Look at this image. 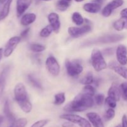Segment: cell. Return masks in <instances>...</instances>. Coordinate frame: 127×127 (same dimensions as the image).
<instances>
[{
  "label": "cell",
  "instance_id": "obj_1",
  "mask_svg": "<svg viewBox=\"0 0 127 127\" xmlns=\"http://www.w3.org/2000/svg\"><path fill=\"white\" fill-rule=\"evenodd\" d=\"M94 104V100L93 97L81 93L72 101L67 104L64 107L63 110L69 113L81 112L91 108Z\"/></svg>",
  "mask_w": 127,
  "mask_h": 127
},
{
  "label": "cell",
  "instance_id": "obj_2",
  "mask_svg": "<svg viewBox=\"0 0 127 127\" xmlns=\"http://www.w3.org/2000/svg\"><path fill=\"white\" fill-rule=\"evenodd\" d=\"M14 95L16 102L21 110L26 114H29L32 110V105L29 99V95L24 84L19 83L15 86Z\"/></svg>",
  "mask_w": 127,
  "mask_h": 127
},
{
  "label": "cell",
  "instance_id": "obj_3",
  "mask_svg": "<svg viewBox=\"0 0 127 127\" xmlns=\"http://www.w3.org/2000/svg\"><path fill=\"white\" fill-rule=\"evenodd\" d=\"M91 62L92 66L97 72L101 71L107 67L102 53L98 49H94L92 51Z\"/></svg>",
  "mask_w": 127,
  "mask_h": 127
},
{
  "label": "cell",
  "instance_id": "obj_4",
  "mask_svg": "<svg viewBox=\"0 0 127 127\" xmlns=\"http://www.w3.org/2000/svg\"><path fill=\"white\" fill-rule=\"evenodd\" d=\"M65 66L67 73L71 77H77L83 71V66L78 60L72 61L66 60Z\"/></svg>",
  "mask_w": 127,
  "mask_h": 127
},
{
  "label": "cell",
  "instance_id": "obj_5",
  "mask_svg": "<svg viewBox=\"0 0 127 127\" xmlns=\"http://www.w3.org/2000/svg\"><path fill=\"white\" fill-rule=\"evenodd\" d=\"M60 118L63 120L69 121L74 124L79 125L80 127H92L89 120L82 117L80 115L73 114H65L61 115Z\"/></svg>",
  "mask_w": 127,
  "mask_h": 127
},
{
  "label": "cell",
  "instance_id": "obj_6",
  "mask_svg": "<svg viewBox=\"0 0 127 127\" xmlns=\"http://www.w3.org/2000/svg\"><path fill=\"white\" fill-rule=\"evenodd\" d=\"M45 65L48 71L52 76H57L59 75L60 72V66L57 60L53 56L48 57L46 60Z\"/></svg>",
  "mask_w": 127,
  "mask_h": 127
},
{
  "label": "cell",
  "instance_id": "obj_7",
  "mask_svg": "<svg viewBox=\"0 0 127 127\" xmlns=\"http://www.w3.org/2000/svg\"><path fill=\"white\" fill-rule=\"evenodd\" d=\"M91 27L89 25H85L83 27H70L68 29V32L70 36L74 38L81 37L91 31Z\"/></svg>",
  "mask_w": 127,
  "mask_h": 127
},
{
  "label": "cell",
  "instance_id": "obj_8",
  "mask_svg": "<svg viewBox=\"0 0 127 127\" xmlns=\"http://www.w3.org/2000/svg\"><path fill=\"white\" fill-rule=\"evenodd\" d=\"M21 37H18V36H14L9 38L6 43L4 50V55L5 57L7 58L12 55L17 45L21 42Z\"/></svg>",
  "mask_w": 127,
  "mask_h": 127
},
{
  "label": "cell",
  "instance_id": "obj_9",
  "mask_svg": "<svg viewBox=\"0 0 127 127\" xmlns=\"http://www.w3.org/2000/svg\"><path fill=\"white\" fill-rule=\"evenodd\" d=\"M124 0H112L104 7L102 11V14L105 17H109L112 14L113 11L121 7L124 4Z\"/></svg>",
  "mask_w": 127,
  "mask_h": 127
},
{
  "label": "cell",
  "instance_id": "obj_10",
  "mask_svg": "<svg viewBox=\"0 0 127 127\" xmlns=\"http://www.w3.org/2000/svg\"><path fill=\"white\" fill-rule=\"evenodd\" d=\"M124 38L123 35L120 34H112V35H105L102 36L99 38H97L92 43H109L117 42L119 41L122 40Z\"/></svg>",
  "mask_w": 127,
  "mask_h": 127
},
{
  "label": "cell",
  "instance_id": "obj_11",
  "mask_svg": "<svg viewBox=\"0 0 127 127\" xmlns=\"http://www.w3.org/2000/svg\"><path fill=\"white\" fill-rule=\"evenodd\" d=\"M116 57L118 62L123 66L127 64V48L125 46L120 45L116 50Z\"/></svg>",
  "mask_w": 127,
  "mask_h": 127
},
{
  "label": "cell",
  "instance_id": "obj_12",
  "mask_svg": "<svg viewBox=\"0 0 127 127\" xmlns=\"http://www.w3.org/2000/svg\"><path fill=\"white\" fill-rule=\"evenodd\" d=\"M48 21L53 28V32L58 33L61 27L59 15L56 12H51L48 16Z\"/></svg>",
  "mask_w": 127,
  "mask_h": 127
},
{
  "label": "cell",
  "instance_id": "obj_13",
  "mask_svg": "<svg viewBox=\"0 0 127 127\" xmlns=\"http://www.w3.org/2000/svg\"><path fill=\"white\" fill-rule=\"evenodd\" d=\"M32 0H17L16 12L18 17H21L32 4Z\"/></svg>",
  "mask_w": 127,
  "mask_h": 127
},
{
  "label": "cell",
  "instance_id": "obj_14",
  "mask_svg": "<svg viewBox=\"0 0 127 127\" xmlns=\"http://www.w3.org/2000/svg\"><path fill=\"white\" fill-rule=\"evenodd\" d=\"M88 120L94 127H105L102 119L95 112H89L86 114Z\"/></svg>",
  "mask_w": 127,
  "mask_h": 127
},
{
  "label": "cell",
  "instance_id": "obj_15",
  "mask_svg": "<svg viewBox=\"0 0 127 127\" xmlns=\"http://www.w3.org/2000/svg\"><path fill=\"white\" fill-rule=\"evenodd\" d=\"M109 67L111 69H113L117 74H119L120 76L124 79H127V68L121 64H117L115 62H111L109 64Z\"/></svg>",
  "mask_w": 127,
  "mask_h": 127
},
{
  "label": "cell",
  "instance_id": "obj_16",
  "mask_svg": "<svg viewBox=\"0 0 127 127\" xmlns=\"http://www.w3.org/2000/svg\"><path fill=\"white\" fill-rule=\"evenodd\" d=\"M9 72V67L7 66L4 68L0 73V102L2 99V95H3Z\"/></svg>",
  "mask_w": 127,
  "mask_h": 127
},
{
  "label": "cell",
  "instance_id": "obj_17",
  "mask_svg": "<svg viewBox=\"0 0 127 127\" xmlns=\"http://www.w3.org/2000/svg\"><path fill=\"white\" fill-rule=\"evenodd\" d=\"M102 8V5L96 2H87L83 6V9L89 13L95 14L99 12Z\"/></svg>",
  "mask_w": 127,
  "mask_h": 127
},
{
  "label": "cell",
  "instance_id": "obj_18",
  "mask_svg": "<svg viewBox=\"0 0 127 127\" xmlns=\"http://www.w3.org/2000/svg\"><path fill=\"white\" fill-rule=\"evenodd\" d=\"M108 96L113 98L117 101H119L122 96L120 87L116 84H112L108 91Z\"/></svg>",
  "mask_w": 127,
  "mask_h": 127
},
{
  "label": "cell",
  "instance_id": "obj_19",
  "mask_svg": "<svg viewBox=\"0 0 127 127\" xmlns=\"http://www.w3.org/2000/svg\"><path fill=\"white\" fill-rule=\"evenodd\" d=\"M37 19V16L34 13H27L24 15L21 19V24L22 26H28L33 23Z\"/></svg>",
  "mask_w": 127,
  "mask_h": 127
},
{
  "label": "cell",
  "instance_id": "obj_20",
  "mask_svg": "<svg viewBox=\"0 0 127 127\" xmlns=\"http://www.w3.org/2000/svg\"><path fill=\"white\" fill-rule=\"evenodd\" d=\"M113 27L116 31H122L127 29V16H122L113 24Z\"/></svg>",
  "mask_w": 127,
  "mask_h": 127
},
{
  "label": "cell",
  "instance_id": "obj_21",
  "mask_svg": "<svg viewBox=\"0 0 127 127\" xmlns=\"http://www.w3.org/2000/svg\"><path fill=\"white\" fill-rule=\"evenodd\" d=\"M12 2V0H7L2 6V9L0 11V21H2L5 18L8 16L10 11V7H11V3Z\"/></svg>",
  "mask_w": 127,
  "mask_h": 127
},
{
  "label": "cell",
  "instance_id": "obj_22",
  "mask_svg": "<svg viewBox=\"0 0 127 127\" xmlns=\"http://www.w3.org/2000/svg\"><path fill=\"white\" fill-rule=\"evenodd\" d=\"M4 114L5 116L7 118V120L10 122L12 123L14 120H16L14 114H12V112L11 111L9 107V104L8 100H6L5 101L4 104V109H3Z\"/></svg>",
  "mask_w": 127,
  "mask_h": 127
},
{
  "label": "cell",
  "instance_id": "obj_23",
  "mask_svg": "<svg viewBox=\"0 0 127 127\" xmlns=\"http://www.w3.org/2000/svg\"><path fill=\"white\" fill-rule=\"evenodd\" d=\"M72 0H59L57 3V8L60 11H65L70 6Z\"/></svg>",
  "mask_w": 127,
  "mask_h": 127
},
{
  "label": "cell",
  "instance_id": "obj_24",
  "mask_svg": "<svg viewBox=\"0 0 127 127\" xmlns=\"http://www.w3.org/2000/svg\"><path fill=\"white\" fill-rule=\"evenodd\" d=\"M71 19L72 21L78 26H82L84 22V18L82 16V15L78 12H73V14H72Z\"/></svg>",
  "mask_w": 127,
  "mask_h": 127
},
{
  "label": "cell",
  "instance_id": "obj_25",
  "mask_svg": "<svg viewBox=\"0 0 127 127\" xmlns=\"http://www.w3.org/2000/svg\"><path fill=\"white\" fill-rule=\"evenodd\" d=\"M27 119L26 118H20L14 120L9 127H26L27 125Z\"/></svg>",
  "mask_w": 127,
  "mask_h": 127
},
{
  "label": "cell",
  "instance_id": "obj_26",
  "mask_svg": "<svg viewBox=\"0 0 127 127\" xmlns=\"http://www.w3.org/2000/svg\"><path fill=\"white\" fill-rule=\"evenodd\" d=\"M54 104L57 105H62L66 100L65 94L64 93H60L55 94L54 97Z\"/></svg>",
  "mask_w": 127,
  "mask_h": 127
},
{
  "label": "cell",
  "instance_id": "obj_27",
  "mask_svg": "<svg viewBox=\"0 0 127 127\" xmlns=\"http://www.w3.org/2000/svg\"><path fill=\"white\" fill-rule=\"evenodd\" d=\"M94 78L91 73H88L84 77L80 80L81 84L83 85H89L94 83Z\"/></svg>",
  "mask_w": 127,
  "mask_h": 127
},
{
  "label": "cell",
  "instance_id": "obj_28",
  "mask_svg": "<svg viewBox=\"0 0 127 127\" xmlns=\"http://www.w3.org/2000/svg\"><path fill=\"white\" fill-rule=\"evenodd\" d=\"M53 31V28L50 25H47L45 27H43L40 32V36L43 38H46V37H49Z\"/></svg>",
  "mask_w": 127,
  "mask_h": 127
},
{
  "label": "cell",
  "instance_id": "obj_29",
  "mask_svg": "<svg viewBox=\"0 0 127 127\" xmlns=\"http://www.w3.org/2000/svg\"><path fill=\"white\" fill-rule=\"evenodd\" d=\"M29 49L33 52L40 53L45 50V47L39 43H32L30 45Z\"/></svg>",
  "mask_w": 127,
  "mask_h": 127
},
{
  "label": "cell",
  "instance_id": "obj_30",
  "mask_svg": "<svg viewBox=\"0 0 127 127\" xmlns=\"http://www.w3.org/2000/svg\"><path fill=\"white\" fill-rule=\"evenodd\" d=\"M82 93L84 94H87L88 95L93 97L95 94V89L94 88V86L91 85V84H89V85H85V86L83 88Z\"/></svg>",
  "mask_w": 127,
  "mask_h": 127
},
{
  "label": "cell",
  "instance_id": "obj_31",
  "mask_svg": "<svg viewBox=\"0 0 127 127\" xmlns=\"http://www.w3.org/2000/svg\"><path fill=\"white\" fill-rule=\"evenodd\" d=\"M115 116V111L114 110V109H112V108H109L107 110L105 111V114L104 115V119L106 121H110L114 119Z\"/></svg>",
  "mask_w": 127,
  "mask_h": 127
},
{
  "label": "cell",
  "instance_id": "obj_32",
  "mask_svg": "<svg viewBox=\"0 0 127 127\" xmlns=\"http://www.w3.org/2000/svg\"><path fill=\"white\" fill-rule=\"evenodd\" d=\"M27 78H28L29 81L30 82V83H31L33 87H35V88H37V89H42V84H41L38 81V80L36 79L34 77L32 76L31 74H29V75H28V76H27Z\"/></svg>",
  "mask_w": 127,
  "mask_h": 127
},
{
  "label": "cell",
  "instance_id": "obj_33",
  "mask_svg": "<svg viewBox=\"0 0 127 127\" xmlns=\"http://www.w3.org/2000/svg\"><path fill=\"white\" fill-rule=\"evenodd\" d=\"M117 100L110 97L108 96L105 99V104H106L107 106L109 108H112V109H115L117 107Z\"/></svg>",
  "mask_w": 127,
  "mask_h": 127
},
{
  "label": "cell",
  "instance_id": "obj_34",
  "mask_svg": "<svg viewBox=\"0 0 127 127\" xmlns=\"http://www.w3.org/2000/svg\"><path fill=\"white\" fill-rule=\"evenodd\" d=\"M121 95L123 99L127 101V83H123L120 85Z\"/></svg>",
  "mask_w": 127,
  "mask_h": 127
},
{
  "label": "cell",
  "instance_id": "obj_35",
  "mask_svg": "<svg viewBox=\"0 0 127 127\" xmlns=\"http://www.w3.org/2000/svg\"><path fill=\"white\" fill-rule=\"evenodd\" d=\"M50 120L48 119H42L33 123L31 127H44L48 124Z\"/></svg>",
  "mask_w": 127,
  "mask_h": 127
},
{
  "label": "cell",
  "instance_id": "obj_36",
  "mask_svg": "<svg viewBox=\"0 0 127 127\" xmlns=\"http://www.w3.org/2000/svg\"><path fill=\"white\" fill-rule=\"evenodd\" d=\"M105 98L104 97V95L102 94H99L95 96L94 102L97 105H102L105 102Z\"/></svg>",
  "mask_w": 127,
  "mask_h": 127
},
{
  "label": "cell",
  "instance_id": "obj_37",
  "mask_svg": "<svg viewBox=\"0 0 127 127\" xmlns=\"http://www.w3.org/2000/svg\"><path fill=\"white\" fill-rule=\"evenodd\" d=\"M30 32V28H27L25 30H24L21 33V35H20V37L21 38H25L28 36L29 33Z\"/></svg>",
  "mask_w": 127,
  "mask_h": 127
},
{
  "label": "cell",
  "instance_id": "obj_38",
  "mask_svg": "<svg viewBox=\"0 0 127 127\" xmlns=\"http://www.w3.org/2000/svg\"><path fill=\"white\" fill-rule=\"evenodd\" d=\"M121 127H127V116L124 115L122 119V125Z\"/></svg>",
  "mask_w": 127,
  "mask_h": 127
},
{
  "label": "cell",
  "instance_id": "obj_39",
  "mask_svg": "<svg viewBox=\"0 0 127 127\" xmlns=\"http://www.w3.org/2000/svg\"><path fill=\"white\" fill-rule=\"evenodd\" d=\"M74 124H73V123L69 121H67L66 122L63 123V124H62V127H74Z\"/></svg>",
  "mask_w": 127,
  "mask_h": 127
},
{
  "label": "cell",
  "instance_id": "obj_40",
  "mask_svg": "<svg viewBox=\"0 0 127 127\" xmlns=\"http://www.w3.org/2000/svg\"><path fill=\"white\" fill-rule=\"evenodd\" d=\"M105 1H106V0H93V1H92V2H96V3L99 4H100V5H102L105 2Z\"/></svg>",
  "mask_w": 127,
  "mask_h": 127
},
{
  "label": "cell",
  "instance_id": "obj_41",
  "mask_svg": "<svg viewBox=\"0 0 127 127\" xmlns=\"http://www.w3.org/2000/svg\"><path fill=\"white\" fill-rule=\"evenodd\" d=\"M120 14L122 16H127V8H125L122 10Z\"/></svg>",
  "mask_w": 127,
  "mask_h": 127
},
{
  "label": "cell",
  "instance_id": "obj_42",
  "mask_svg": "<svg viewBox=\"0 0 127 127\" xmlns=\"http://www.w3.org/2000/svg\"><path fill=\"white\" fill-rule=\"evenodd\" d=\"M4 54V51L2 48H0V62H1V60L2 58V55Z\"/></svg>",
  "mask_w": 127,
  "mask_h": 127
},
{
  "label": "cell",
  "instance_id": "obj_43",
  "mask_svg": "<svg viewBox=\"0 0 127 127\" xmlns=\"http://www.w3.org/2000/svg\"><path fill=\"white\" fill-rule=\"evenodd\" d=\"M3 120H4V117L2 116V115H0V126H1V125L2 124V123L3 122Z\"/></svg>",
  "mask_w": 127,
  "mask_h": 127
},
{
  "label": "cell",
  "instance_id": "obj_44",
  "mask_svg": "<svg viewBox=\"0 0 127 127\" xmlns=\"http://www.w3.org/2000/svg\"><path fill=\"white\" fill-rule=\"evenodd\" d=\"M7 0H0V4H4Z\"/></svg>",
  "mask_w": 127,
  "mask_h": 127
},
{
  "label": "cell",
  "instance_id": "obj_45",
  "mask_svg": "<svg viewBox=\"0 0 127 127\" xmlns=\"http://www.w3.org/2000/svg\"><path fill=\"white\" fill-rule=\"evenodd\" d=\"M38 1H50L52 0H38Z\"/></svg>",
  "mask_w": 127,
  "mask_h": 127
},
{
  "label": "cell",
  "instance_id": "obj_46",
  "mask_svg": "<svg viewBox=\"0 0 127 127\" xmlns=\"http://www.w3.org/2000/svg\"><path fill=\"white\" fill-rule=\"evenodd\" d=\"M115 127H121V125H117V126H116Z\"/></svg>",
  "mask_w": 127,
  "mask_h": 127
}]
</instances>
